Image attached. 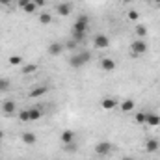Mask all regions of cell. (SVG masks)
Returning <instances> with one entry per match:
<instances>
[{
    "label": "cell",
    "instance_id": "obj_1",
    "mask_svg": "<svg viewBox=\"0 0 160 160\" xmlns=\"http://www.w3.org/2000/svg\"><path fill=\"white\" fill-rule=\"evenodd\" d=\"M89 60H91V52H89V50H80V52H77V54L71 56L69 65H71L73 69H80V67H84Z\"/></svg>",
    "mask_w": 160,
    "mask_h": 160
},
{
    "label": "cell",
    "instance_id": "obj_2",
    "mask_svg": "<svg viewBox=\"0 0 160 160\" xmlns=\"http://www.w3.org/2000/svg\"><path fill=\"white\" fill-rule=\"evenodd\" d=\"M130 50H132V56H140V54H145L147 52V43L143 39H136L130 43Z\"/></svg>",
    "mask_w": 160,
    "mask_h": 160
},
{
    "label": "cell",
    "instance_id": "obj_3",
    "mask_svg": "<svg viewBox=\"0 0 160 160\" xmlns=\"http://www.w3.org/2000/svg\"><path fill=\"white\" fill-rule=\"evenodd\" d=\"M112 149H114V145H112L110 142H99V143L95 145V155H99V157H106V155L112 153Z\"/></svg>",
    "mask_w": 160,
    "mask_h": 160
},
{
    "label": "cell",
    "instance_id": "obj_4",
    "mask_svg": "<svg viewBox=\"0 0 160 160\" xmlns=\"http://www.w3.org/2000/svg\"><path fill=\"white\" fill-rule=\"evenodd\" d=\"M88 24H89V17H88V15H80L78 19H77V22H75V26H73V32H82V34H86Z\"/></svg>",
    "mask_w": 160,
    "mask_h": 160
},
{
    "label": "cell",
    "instance_id": "obj_5",
    "mask_svg": "<svg viewBox=\"0 0 160 160\" xmlns=\"http://www.w3.org/2000/svg\"><path fill=\"white\" fill-rule=\"evenodd\" d=\"M93 45H95V48H108L110 47V38L104 36V34H97L93 38Z\"/></svg>",
    "mask_w": 160,
    "mask_h": 160
},
{
    "label": "cell",
    "instance_id": "obj_6",
    "mask_svg": "<svg viewBox=\"0 0 160 160\" xmlns=\"http://www.w3.org/2000/svg\"><path fill=\"white\" fill-rule=\"evenodd\" d=\"M47 50H48V54H50V56H60V54L65 50V45H63V43H60V41H56V43H50Z\"/></svg>",
    "mask_w": 160,
    "mask_h": 160
},
{
    "label": "cell",
    "instance_id": "obj_7",
    "mask_svg": "<svg viewBox=\"0 0 160 160\" xmlns=\"http://www.w3.org/2000/svg\"><path fill=\"white\" fill-rule=\"evenodd\" d=\"M56 11H58V15H60V17H67V15H71L73 6H71L69 2H62V4H58V6H56Z\"/></svg>",
    "mask_w": 160,
    "mask_h": 160
},
{
    "label": "cell",
    "instance_id": "obj_8",
    "mask_svg": "<svg viewBox=\"0 0 160 160\" xmlns=\"http://www.w3.org/2000/svg\"><path fill=\"white\" fill-rule=\"evenodd\" d=\"M101 106H102V110H114V108L118 106V101H116L114 97H104V99L101 101Z\"/></svg>",
    "mask_w": 160,
    "mask_h": 160
},
{
    "label": "cell",
    "instance_id": "obj_9",
    "mask_svg": "<svg viewBox=\"0 0 160 160\" xmlns=\"http://www.w3.org/2000/svg\"><path fill=\"white\" fill-rule=\"evenodd\" d=\"M21 140H22V143H26V145H34V143L38 142V136H36L34 132H22V134H21Z\"/></svg>",
    "mask_w": 160,
    "mask_h": 160
},
{
    "label": "cell",
    "instance_id": "obj_10",
    "mask_svg": "<svg viewBox=\"0 0 160 160\" xmlns=\"http://www.w3.org/2000/svg\"><path fill=\"white\" fill-rule=\"evenodd\" d=\"M145 125H149V127H158L160 125V118L157 116V114L147 112V114H145Z\"/></svg>",
    "mask_w": 160,
    "mask_h": 160
},
{
    "label": "cell",
    "instance_id": "obj_11",
    "mask_svg": "<svg viewBox=\"0 0 160 160\" xmlns=\"http://www.w3.org/2000/svg\"><path fill=\"white\" fill-rule=\"evenodd\" d=\"M75 138H77V136H75V132H73V130H69V128H67V130H63V132H62V136H60V140H62V143H63V145H65V143L75 142Z\"/></svg>",
    "mask_w": 160,
    "mask_h": 160
},
{
    "label": "cell",
    "instance_id": "obj_12",
    "mask_svg": "<svg viewBox=\"0 0 160 160\" xmlns=\"http://www.w3.org/2000/svg\"><path fill=\"white\" fill-rule=\"evenodd\" d=\"M101 67H102V71H114L116 69V62L112 58H102L101 60Z\"/></svg>",
    "mask_w": 160,
    "mask_h": 160
},
{
    "label": "cell",
    "instance_id": "obj_13",
    "mask_svg": "<svg viewBox=\"0 0 160 160\" xmlns=\"http://www.w3.org/2000/svg\"><path fill=\"white\" fill-rule=\"evenodd\" d=\"M15 110H17L15 101H4V102H2V112H4V114H13Z\"/></svg>",
    "mask_w": 160,
    "mask_h": 160
},
{
    "label": "cell",
    "instance_id": "obj_14",
    "mask_svg": "<svg viewBox=\"0 0 160 160\" xmlns=\"http://www.w3.org/2000/svg\"><path fill=\"white\" fill-rule=\"evenodd\" d=\"M45 93H48V86H39V88H34V89L28 93V97L36 99V97H41V95H45Z\"/></svg>",
    "mask_w": 160,
    "mask_h": 160
},
{
    "label": "cell",
    "instance_id": "obj_15",
    "mask_svg": "<svg viewBox=\"0 0 160 160\" xmlns=\"http://www.w3.org/2000/svg\"><path fill=\"white\" fill-rule=\"evenodd\" d=\"M158 147H160V143H158V140H155V138L145 142V151L147 153H155V151H158Z\"/></svg>",
    "mask_w": 160,
    "mask_h": 160
},
{
    "label": "cell",
    "instance_id": "obj_16",
    "mask_svg": "<svg viewBox=\"0 0 160 160\" xmlns=\"http://www.w3.org/2000/svg\"><path fill=\"white\" fill-rule=\"evenodd\" d=\"M134 108H136V102H134L132 99H127V101L121 102V110H123V112H132Z\"/></svg>",
    "mask_w": 160,
    "mask_h": 160
},
{
    "label": "cell",
    "instance_id": "obj_17",
    "mask_svg": "<svg viewBox=\"0 0 160 160\" xmlns=\"http://www.w3.org/2000/svg\"><path fill=\"white\" fill-rule=\"evenodd\" d=\"M36 71H38V65H36V63H26V65L21 67V73H22V75H32V73H36Z\"/></svg>",
    "mask_w": 160,
    "mask_h": 160
},
{
    "label": "cell",
    "instance_id": "obj_18",
    "mask_svg": "<svg viewBox=\"0 0 160 160\" xmlns=\"http://www.w3.org/2000/svg\"><path fill=\"white\" fill-rule=\"evenodd\" d=\"M9 86H11L9 78H4V77H0V93L8 91V89H9Z\"/></svg>",
    "mask_w": 160,
    "mask_h": 160
},
{
    "label": "cell",
    "instance_id": "obj_19",
    "mask_svg": "<svg viewBox=\"0 0 160 160\" xmlns=\"http://www.w3.org/2000/svg\"><path fill=\"white\" fill-rule=\"evenodd\" d=\"M36 9H38V6H36V2H34V0H30V2L22 8V11H24V13H36Z\"/></svg>",
    "mask_w": 160,
    "mask_h": 160
},
{
    "label": "cell",
    "instance_id": "obj_20",
    "mask_svg": "<svg viewBox=\"0 0 160 160\" xmlns=\"http://www.w3.org/2000/svg\"><path fill=\"white\" fill-rule=\"evenodd\" d=\"M39 22L41 24H50V22H52V15H50V13H41Z\"/></svg>",
    "mask_w": 160,
    "mask_h": 160
},
{
    "label": "cell",
    "instance_id": "obj_21",
    "mask_svg": "<svg viewBox=\"0 0 160 160\" xmlns=\"http://www.w3.org/2000/svg\"><path fill=\"white\" fill-rule=\"evenodd\" d=\"M39 118H41L39 108H30V121H38Z\"/></svg>",
    "mask_w": 160,
    "mask_h": 160
},
{
    "label": "cell",
    "instance_id": "obj_22",
    "mask_svg": "<svg viewBox=\"0 0 160 160\" xmlns=\"http://www.w3.org/2000/svg\"><path fill=\"white\" fill-rule=\"evenodd\" d=\"M136 34H138V38L142 39V38H145V36H147V28H145L143 24H138V26H136Z\"/></svg>",
    "mask_w": 160,
    "mask_h": 160
},
{
    "label": "cell",
    "instance_id": "obj_23",
    "mask_svg": "<svg viewBox=\"0 0 160 160\" xmlns=\"http://www.w3.org/2000/svg\"><path fill=\"white\" fill-rule=\"evenodd\" d=\"M63 149H65V153H75L78 149V145H77V142H71V143H65Z\"/></svg>",
    "mask_w": 160,
    "mask_h": 160
},
{
    "label": "cell",
    "instance_id": "obj_24",
    "mask_svg": "<svg viewBox=\"0 0 160 160\" xmlns=\"http://www.w3.org/2000/svg\"><path fill=\"white\" fill-rule=\"evenodd\" d=\"M19 119L21 121H30V108L21 110V112H19Z\"/></svg>",
    "mask_w": 160,
    "mask_h": 160
},
{
    "label": "cell",
    "instance_id": "obj_25",
    "mask_svg": "<svg viewBox=\"0 0 160 160\" xmlns=\"http://www.w3.org/2000/svg\"><path fill=\"white\" fill-rule=\"evenodd\" d=\"M8 62H9V65H21L22 63V58L21 56H11Z\"/></svg>",
    "mask_w": 160,
    "mask_h": 160
},
{
    "label": "cell",
    "instance_id": "obj_26",
    "mask_svg": "<svg viewBox=\"0 0 160 160\" xmlns=\"http://www.w3.org/2000/svg\"><path fill=\"white\" fill-rule=\"evenodd\" d=\"M145 114H147V112H138V114H136V121H138L140 125H145Z\"/></svg>",
    "mask_w": 160,
    "mask_h": 160
},
{
    "label": "cell",
    "instance_id": "obj_27",
    "mask_svg": "<svg viewBox=\"0 0 160 160\" xmlns=\"http://www.w3.org/2000/svg\"><path fill=\"white\" fill-rule=\"evenodd\" d=\"M77 47H78V43H77V41L73 39V38H71V39H69L67 43H65V48H71V50H75Z\"/></svg>",
    "mask_w": 160,
    "mask_h": 160
},
{
    "label": "cell",
    "instance_id": "obj_28",
    "mask_svg": "<svg viewBox=\"0 0 160 160\" xmlns=\"http://www.w3.org/2000/svg\"><path fill=\"white\" fill-rule=\"evenodd\" d=\"M84 36H86V34H82V32H73V36H71V38L77 41V43H80V41H84Z\"/></svg>",
    "mask_w": 160,
    "mask_h": 160
},
{
    "label": "cell",
    "instance_id": "obj_29",
    "mask_svg": "<svg viewBox=\"0 0 160 160\" xmlns=\"http://www.w3.org/2000/svg\"><path fill=\"white\" fill-rule=\"evenodd\" d=\"M128 19H130V21H138V19H140V13H138L136 9H130V11H128Z\"/></svg>",
    "mask_w": 160,
    "mask_h": 160
},
{
    "label": "cell",
    "instance_id": "obj_30",
    "mask_svg": "<svg viewBox=\"0 0 160 160\" xmlns=\"http://www.w3.org/2000/svg\"><path fill=\"white\" fill-rule=\"evenodd\" d=\"M34 2H36L38 8H43V6H45V0H34Z\"/></svg>",
    "mask_w": 160,
    "mask_h": 160
},
{
    "label": "cell",
    "instance_id": "obj_31",
    "mask_svg": "<svg viewBox=\"0 0 160 160\" xmlns=\"http://www.w3.org/2000/svg\"><path fill=\"white\" fill-rule=\"evenodd\" d=\"M28 2H30V0H19V6H21V9H22V8H24Z\"/></svg>",
    "mask_w": 160,
    "mask_h": 160
},
{
    "label": "cell",
    "instance_id": "obj_32",
    "mask_svg": "<svg viewBox=\"0 0 160 160\" xmlns=\"http://www.w3.org/2000/svg\"><path fill=\"white\" fill-rule=\"evenodd\" d=\"M13 0H0V6H9Z\"/></svg>",
    "mask_w": 160,
    "mask_h": 160
},
{
    "label": "cell",
    "instance_id": "obj_33",
    "mask_svg": "<svg viewBox=\"0 0 160 160\" xmlns=\"http://www.w3.org/2000/svg\"><path fill=\"white\" fill-rule=\"evenodd\" d=\"M2 140H4V130L0 128V142H2Z\"/></svg>",
    "mask_w": 160,
    "mask_h": 160
},
{
    "label": "cell",
    "instance_id": "obj_34",
    "mask_svg": "<svg viewBox=\"0 0 160 160\" xmlns=\"http://www.w3.org/2000/svg\"><path fill=\"white\" fill-rule=\"evenodd\" d=\"M123 160H132V158H128V157H125V158H123Z\"/></svg>",
    "mask_w": 160,
    "mask_h": 160
},
{
    "label": "cell",
    "instance_id": "obj_35",
    "mask_svg": "<svg viewBox=\"0 0 160 160\" xmlns=\"http://www.w3.org/2000/svg\"><path fill=\"white\" fill-rule=\"evenodd\" d=\"M153 2H157V4H160V0H153Z\"/></svg>",
    "mask_w": 160,
    "mask_h": 160
}]
</instances>
